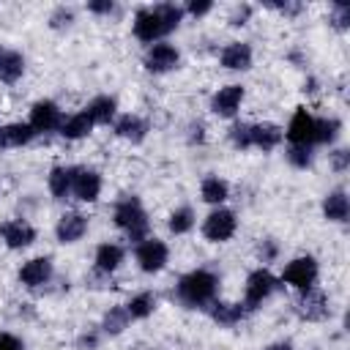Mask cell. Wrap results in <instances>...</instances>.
<instances>
[{
  "label": "cell",
  "instance_id": "ba28073f",
  "mask_svg": "<svg viewBox=\"0 0 350 350\" xmlns=\"http://www.w3.org/2000/svg\"><path fill=\"white\" fill-rule=\"evenodd\" d=\"M178 63H180V52H178L172 44H167V41L150 44L148 52H145V68L153 71V74H167V71H172Z\"/></svg>",
  "mask_w": 350,
  "mask_h": 350
},
{
  "label": "cell",
  "instance_id": "ee69618b",
  "mask_svg": "<svg viewBox=\"0 0 350 350\" xmlns=\"http://www.w3.org/2000/svg\"><path fill=\"white\" fill-rule=\"evenodd\" d=\"M189 142H205V126L202 123H191L189 126Z\"/></svg>",
  "mask_w": 350,
  "mask_h": 350
},
{
  "label": "cell",
  "instance_id": "7dc6e473",
  "mask_svg": "<svg viewBox=\"0 0 350 350\" xmlns=\"http://www.w3.org/2000/svg\"><path fill=\"white\" fill-rule=\"evenodd\" d=\"M265 350H293V345H290V342H273V345H268Z\"/></svg>",
  "mask_w": 350,
  "mask_h": 350
},
{
  "label": "cell",
  "instance_id": "cb8c5ba5",
  "mask_svg": "<svg viewBox=\"0 0 350 350\" xmlns=\"http://www.w3.org/2000/svg\"><path fill=\"white\" fill-rule=\"evenodd\" d=\"M88 118L93 120V126H104L109 120H115V112H118V101L112 96H96L88 107H85Z\"/></svg>",
  "mask_w": 350,
  "mask_h": 350
},
{
  "label": "cell",
  "instance_id": "ac0fdd59",
  "mask_svg": "<svg viewBox=\"0 0 350 350\" xmlns=\"http://www.w3.org/2000/svg\"><path fill=\"white\" fill-rule=\"evenodd\" d=\"M323 216L328 221H347L350 216V200H347V191L345 189H334L325 194L323 200Z\"/></svg>",
  "mask_w": 350,
  "mask_h": 350
},
{
  "label": "cell",
  "instance_id": "8fae6325",
  "mask_svg": "<svg viewBox=\"0 0 350 350\" xmlns=\"http://www.w3.org/2000/svg\"><path fill=\"white\" fill-rule=\"evenodd\" d=\"M134 36H137L139 41H145V44H159V41L167 36V30H164V25L159 22V16H156L153 8H139V11L134 14Z\"/></svg>",
  "mask_w": 350,
  "mask_h": 350
},
{
  "label": "cell",
  "instance_id": "3957f363",
  "mask_svg": "<svg viewBox=\"0 0 350 350\" xmlns=\"http://www.w3.org/2000/svg\"><path fill=\"white\" fill-rule=\"evenodd\" d=\"M317 273H320L317 260H314L312 254H304V257H295V260L287 262V268H284V273H282V282L290 284V287H295V290L301 293V290L314 287Z\"/></svg>",
  "mask_w": 350,
  "mask_h": 350
},
{
  "label": "cell",
  "instance_id": "1f68e13d",
  "mask_svg": "<svg viewBox=\"0 0 350 350\" xmlns=\"http://www.w3.org/2000/svg\"><path fill=\"white\" fill-rule=\"evenodd\" d=\"M129 312H126V306H112L107 314H104V320H101V331L104 334H109V336H118L126 325H129Z\"/></svg>",
  "mask_w": 350,
  "mask_h": 350
},
{
  "label": "cell",
  "instance_id": "c3c4849f",
  "mask_svg": "<svg viewBox=\"0 0 350 350\" xmlns=\"http://www.w3.org/2000/svg\"><path fill=\"white\" fill-rule=\"evenodd\" d=\"M3 52H5V49H3V46H0V57H3Z\"/></svg>",
  "mask_w": 350,
  "mask_h": 350
},
{
  "label": "cell",
  "instance_id": "f546056e",
  "mask_svg": "<svg viewBox=\"0 0 350 350\" xmlns=\"http://www.w3.org/2000/svg\"><path fill=\"white\" fill-rule=\"evenodd\" d=\"M153 309H156V295L153 293H137L129 304H126V312H129V317L131 320H145V317H150L153 314Z\"/></svg>",
  "mask_w": 350,
  "mask_h": 350
},
{
  "label": "cell",
  "instance_id": "484cf974",
  "mask_svg": "<svg viewBox=\"0 0 350 350\" xmlns=\"http://www.w3.org/2000/svg\"><path fill=\"white\" fill-rule=\"evenodd\" d=\"M90 131H93V120L88 118L85 109L77 112V115H71V118H66L63 126H60V134H63L66 139H82V137H88Z\"/></svg>",
  "mask_w": 350,
  "mask_h": 350
},
{
  "label": "cell",
  "instance_id": "52a82bcc",
  "mask_svg": "<svg viewBox=\"0 0 350 350\" xmlns=\"http://www.w3.org/2000/svg\"><path fill=\"white\" fill-rule=\"evenodd\" d=\"M30 126L36 134H46V131H60L63 126V112L55 101H36L30 109Z\"/></svg>",
  "mask_w": 350,
  "mask_h": 350
},
{
  "label": "cell",
  "instance_id": "9c48e42d",
  "mask_svg": "<svg viewBox=\"0 0 350 350\" xmlns=\"http://www.w3.org/2000/svg\"><path fill=\"white\" fill-rule=\"evenodd\" d=\"M295 312H298V317L314 323V320H325L331 309H328L325 293L317 290V287H309V290H301V295H298V301H295Z\"/></svg>",
  "mask_w": 350,
  "mask_h": 350
},
{
  "label": "cell",
  "instance_id": "f6af8a7d",
  "mask_svg": "<svg viewBox=\"0 0 350 350\" xmlns=\"http://www.w3.org/2000/svg\"><path fill=\"white\" fill-rule=\"evenodd\" d=\"M276 11H282V14H298L301 11V5L298 3H271Z\"/></svg>",
  "mask_w": 350,
  "mask_h": 350
},
{
  "label": "cell",
  "instance_id": "74e56055",
  "mask_svg": "<svg viewBox=\"0 0 350 350\" xmlns=\"http://www.w3.org/2000/svg\"><path fill=\"white\" fill-rule=\"evenodd\" d=\"M331 167H334V172H347V167H350V150L347 148L334 150L331 153Z\"/></svg>",
  "mask_w": 350,
  "mask_h": 350
},
{
  "label": "cell",
  "instance_id": "d6986e66",
  "mask_svg": "<svg viewBox=\"0 0 350 350\" xmlns=\"http://www.w3.org/2000/svg\"><path fill=\"white\" fill-rule=\"evenodd\" d=\"M249 134H252V148H260V150H273L284 137L276 123H254L249 126Z\"/></svg>",
  "mask_w": 350,
  "mask_h": 350
},
{
  "label": "cell",
  "instance_id": "7bdbcfd3",
  "mask_svg": "<svg viewBox=\"0 0 350 350\" xmlns=\"http://www.w3.org/2000/svg\"><path fill=\"white\" fill-rule=\"evenodd\" d=\"M0 350H22V342L11 334H0Z\"/></svg>",
  "mask_w": 350,
  "mask_h": 350
},
{
  "label": "cell",
  "instance_id": "44dd1931",
  "mask_svg": "<svg viewBox=\"0 0 350 350\" xmlns=\"http://www.w3.org/2000/svg\"><path fill=\"white\" fill-rule=\"evenodd\" d=\"M208 314H211V320H216L219 325H235V323H241L243 317H246V309H243V304H224V301H211L208 304Z\"/></svg>",
  "mask_w": 350,
  "mask_h": 350
},
{
  "label": "cell",
  "instance_id": "4dcf8cb0",
  "mask_svg": "<svg viewBox=\"0 0 350 350\" xmlns=\"http://www.w3.org/2000/svg\"><path fill=\"white\" fill-rule=\"evenodd\" d=\"M167 227H170L172 235H186V232L194 227V211H191L189 205L175 208V211L170 213V219H167Z\"/></svg>",
  "mask_w": 350,
  "mask_h": 350
},
{
  "label": "cell",
  "instance_id": "f35d334b",
  "mask_svg": "<svg viewBox=\"0 0 350 350\" xmlns=\"http://www.w3.org/2000/svg\"><path fill=\"white\" fill-rule=\"evenodd\" d=\"M257 254H260V260H262V262H273V260H276V254H279V246H276V241H273V238H265V241L260 243Z\"/></svg>",
  "mask_w": 350,
  "mask_h": 350
},
{
  "label": "cell",
  "instance_id": "836d02e7",
  "mask_svg": "<svg viewBox=\"0 0 350 350\" xmlns=\"http://www.w3.org/2000/svg\"><path fill=\"white\" fill-rule=\"evenodd\" d=\"M312 148L309 145H290L287 148V161L295 167V170H306V167H312Z\"/></svg>",
  "mask_w": 350,
  "mask_h": 350
},
{
  "label": "cell",
  "instance_id": "7c38bea8",
  "mask_svg": "<svg viewBox=\"0 0 350 350\" xmlns=\"http://www.w3.org/2000/svg\"><path fill=\"white\" fill-rule=\"evenodd\" d=\"M0 238L5 241L8 249H25L36 241V227L25 219H11L0 224Z\"/></svg>",
  "mask_w": 350,
  "mask_h": 350
},
{
  "label": "cell",
  "instance_id": "2e32d148",
  "mask_svg": "<svg viewBox=\"0 0 350 350\" xmlns=\"http://www.w3.org/2000/svg\"><path fill=\"white\" fill-rule=\"evenodd\" d=\"M52 279V260L49 257H33L19 268V282L25 287H41Z\"/></svg>",
  "mask_w": 350,
  "mask_h": 350
},
{
  "label": "cell",
  "instance_id": "d6a6232c",
  "mask_svg": "<svg viewBox=\"0 0 350 350\" xmlns=\"http://www.w3.org/2000/svg\"><path fill=\"white\" fill-rule=\"evenodd\" d=\"M153 11H156L159 22L164 25L167 36H170V33L180 25V19H183V8H180V5H175V3H159V5H153Z\"/></svg>",
  "mask_w": 350,
  "mask_h": 350
},
{
  "label": "cell",
  "instance_id": "6da1fadb",
  "mask_svg": "<svg viewBox=\"0 0 350 350\" xmlns=\"http://www.w3.org/2000/svg\"><path fill=\"white\" fill-rule=\"evenodd\" d=\"M178 301L189 309H208L211 301H216V293H219V276L208 268H197V271H189L186 276H180L178 287Z\"/></svg>",
  "mask_w": 350,
  "mask_h": 350
},
{
  "label": "cell",
  "instance_id": "5b68a950",
  "mask_svg": "<svg viewBox=\"0 0 350 350\" xmlns=\"http://www.w3.org/2000/svg\"><path fill=\"white\" fill-rule=\"evenodd\" d=\"M235 227H238L235 213L230 208H216L202 221V235L208 241H213V243H221V241H230L235 235Z\"/></svg>",
  "mask_w": 350,
  "mask_h": 350
},
{
  "label": "cell",
  "instance_id": "ab89813d",
  "mask_svg": "<svg viewBox=\"0 0 350 350\" xmlns=\"http://www.w3.org/2000/svg\"><path fill=\"white\" fill-rule=\"evenodd\" d=\"M249 16H252V5H249V3H243L241 8H235V11H232V16H230V25L241 27V25H246V22H249Z\"/></svg>",
  "mask_w": 350,
  "mask_h": 350
},
{
  "label": "cell",
  "instance_id": "d590c367",
  "mask_svg": "<svg viewBox=\"0 0 350 350\" xmlns=\"http://www.w3.org/2000/svg\"><path fill=\"white\" fill-rule=\"evenodd\" d=\"M71 22H74V11H71V8H66V5L55 8V11H52V16H49V25H52L55 30H60V27H68Z\"/></svg>",
  "mask_w": 350,
  "mask_h": 350
},
{
  "label": "cell",
  "instance_id": "30bf717a",
  "mask_svg": "<svg viewBox=\"0 0 350 350\" xmlns=\"http://www.w3.org/2000/svg\"><path fill=\"white\" fill-rule=\"evenodd\" d=\"M71 194L79 200V202H96L98 194H101V175L96 170H88V167H74V186H71Z\"/></svg>",
  "mask_w": 350,
  "mask_h": 350
},
{
  "label": "cell",
  "instance_id": "8992f818",
  "mask_svg": "<svg viewBox=\"0 0 350 350\" xmlns=\"http://www.w3.org/2000/svg\"><path fill=\"white\" fill-rule=\"evenodd\" d=\"M134 254H137V262H139V268L145 273H159L170 260V249L159 238H145L142 243H137Z\"/></svg>",
  "mask_w": 350,
  "mask_h": 350
},
{
  "label": "cell",
  "instance_id": "8d00e7d4",
  "mask_svg": "<svg viewBox=\"0 0 350 350\" xmlns=\"http://www.w3.org/2000/svg\"><path fill=\"white\" fill-rule=\"evenodd\" d=\"M331 22H334V27L345 30L350 25V5L347 3H336L334 11H331Z\"/></svg>",
  "mask_w": 350,
  "mask_h": 350
},
{
  "label": "cell",
  "instance_id": "4316f807",
  "mask_svg": "<svg viewBox=\"0 0 350 350\" xmlns=\"http://www.w3.org/2000/svg\"><path fill=\"white\" fill-rule=\"evenodd\" d=\"M200 194H202L205 202H211V205H221V202L230 197V186H227V180H221L219 175H208V178H202Z\"/></svg>",
  "mask_w": 350,
  "mask_h": 350
},
{
  "label": "cell",
  "instance_id": "7402d4cb",
  "mask_svg": "<svg viewBox=\"0 0 350 350\" xmlns=\"http://www.w3.org/2000/svg\"><path fill=\"white\" fill-rule=\"evenodd\" d=\"M36 137L30 123H5L0 126V148H22Z\"/></svg>",
  "mask_w": 350,
  "mask_h": 350
},
{
  "label": "cell",
  "instance_id": "b9f144b4",
  "mask_svg": "<svg viewBox=\"0 0 350 350\" xmlns=\"http://www.w3.org/2000/svg\"><path fill=\"white\" fill-rule=\"evenodd\" d=\"M88 11L90 14H112L115 3L112 0H93V3H88Z\"/></svg>",
  "mask_w": 350,
  "mask_h": 350
},
{
  "label": "cell",
  "instance_id": "7a4b0ae2",
  "mask_svg": "<svg viewBox=\"0 0 350 350\" xmlns=\"http://www.w3.org/2000/svg\"><path fill=\"white\" fill-rule=\"evenodd\" d=\"M112 219H115V224H118L120 230H126V235H129L131 243H142V241L148 238V230H150L148 213H145V208H142V202H139L137 197H123V200H118Z\"/></svg>",
  "mask_w": 350,
  "mask_h": 350
},
{
  "label": "cell",
  "instance_id": "5bb4252c",
  "mask_svg": "<svg viewBox=\"0 0 350 350\" xmlns=\"http://www.w3.org/2000/svg\"><path fill=\"white\" fill-rule=\"evenodd\" d=\"M287 139L290 145H309L314 148V115H309L306 109H298L287 126Z\"/></svg>",
  "mask_w": 350,
  "mask_h": 350
},
{
  "label": "cell",
  "instance_id": "277c9868",
  "mask_svg": "<svg viewBox=\"0 0 350 350\" xmlns=\"http://www.w3.org/2000/svg\"><path fill=\"white\" fill-rule=\"evenodd\" d=\"M273 290H276V276H273L268 268L252 271L249 279H246V290H243V309H246V312L257 309Z\"/></svg>",
  "mask_w": 350,
  "mask_h": 350
},
{
  "label": "cell",
  "instance_id": "f1b7e54d",
  "mask_svg": "<svg viewBox=\"0 0 350 350\" xmlns=\"http://www.w3.org/2000/svg\"><path fill=\"white\" fill-rule=\"evenodd\" d=\"M342 131L339 118H314V145H331Z\"/></svg>",
  "mask_w": 350,
  "mask_h": 350
},
{
  "label": "cell",
  "instance_id": "4fadbf2b",
  "mask_svg": "<svg viewBox=\"0 0 350 350\" xmlns=\"http://www.w3.org/2000/svg\"><path fill=\"white\" fill-rule=\"evenodd\" d=\"M241 101H243V88L241 85H224L213 93L211 98V109L213 115L219 118H232L238 109H241Z\"/></svg>",
  "mask_w": 350,
  "mask_h": 350
},
{
  "label": "cell",
  "instance_id": "603a6c76",
  "mask_svg": "<svg viewBox=\"0 0 350 350\" xmlns=\"http://www.w3.org/2000/svg\"><path fill=\"white\" fill-rule=\"evenodd\" d=\"M123 257H126V252H123L120 243H101L96 249V271L98 273H112V271L120 268Z\"/></svg>",
  "mask_w": 350,
  "mask_h": 350
},
{
  "label": "cell",
  "instance_id": "e575fe53",
  "mask_svg": "<svg viewBox=\"0 0 350 350\" xmlns=\"http://www.w3.org/2000/svg\"><path fill=\"white\" fill-rule=\"evenodd\" d=\"M230 142L238 148V150H246L252 148V134H249V123H235L230 129Z\"/></svg>",
  "mask_w": 350,
  "mask_h": 350
},
{
  "label": "cell",
  "instance_id": "9a60e30c",
  "mask_svg": "<svg viewBox=\"0 0 350 350\" xmlns=\"http://www.w3.org/2000/svg\"><path fill=\"white\" fill-rule=\"evenodd\" d=\"M85 232H88V219L82 213H77V211L63 213L57 219V224H55V238L60 243H77Z\"/></svg>",
  "mask_w": 350,
  "mask_h": 350
},
{
  "label": "cell",
  "instance_id": "83f0119b",
  "mask_svg": "<svg viewBox=\"0 0 350 350\" xmlns=\"http://www.w3.org/2000/svg\"><path fill=\"white\" fill-rule=\"evenodd\" d=\"M25 74V57L19 52H3L0 57V82H16Z\"/></svg>",
  "mask_w": 350,
  "mask_h": 350
},
{
  "label": "cell",
  "instance_id": "e0dca14e",
  "mask_svg": "<svg viewBox=\"0 0 350 350\" xmlns=\"http://www.w3.org/2000/svg\"><path fill=\"white\" fill-rule=\"evenodd\" d=\"M219 60H221V66L230 68V71H246V68L252 66V46L243 44V41H232V44H227V46L221 49Z\"/></svg>",
  "mask_w": 350,
  "mask_h": 350
},
{
  "label": "cell",
  "instance_id": "d4e9b609",
  "mask_svg": "<svg viewBox=\"0 0 350 350\" xmlns=\"http://www.w3.org/2000/svg\"><path fill=\"white\" fill-rule=\"evenodd\" d=\"M46 186H49L55 200H66L71 194V186H74V167H52Z\"/></svg>",
  "mask_w": 350,
  "mask_h": 350
},
{
  "label": "cell",
  "instance_id": "60d3db41",
  "mask_svg": "<svg viewBox=\"0 0 350 350\" xmlns=\"http://www.w3.org/2000/svg\"><path fill=\"white\" fill-rule=\"evenodd\" d=\"M211 8H213L211 0H189V5H186V11H189L191 16H202V14H208Z\"/></svg>",
  "mask_w": 350,
  "mask_h": 350
},
{
  "label": "cell",
  "instance_id": "ffe728a7",
  "mask_svg": "<svg viewBox=\"0 0 350 350\" xmlns=\"http://www.w3.org/2000/svg\"><path fill=\"white\" fill-rule=\"evenodd\" d=\"M115 134L129 142H142L148 134V120H142L139 115H120L115 120Z\"/></svg>",
  "mask_w": 350,
  "mask_h": 350
},
{
  "label": "cell",
  "instance_id": "bcb514c9",
  "mask_svg": "<svg viewBox=\"0 0 350 350\" xmlns=\"http://www.w3.org/2000/svg\"><path fill=\"white\" fill-rule=\"evenodd\" d=\"M96 345H98V336L96 334H85L79 339V347H85V350H96Z\"/></svg>",
  "mask_w": 350,
  "mask_h": 350
}]
</instances>
